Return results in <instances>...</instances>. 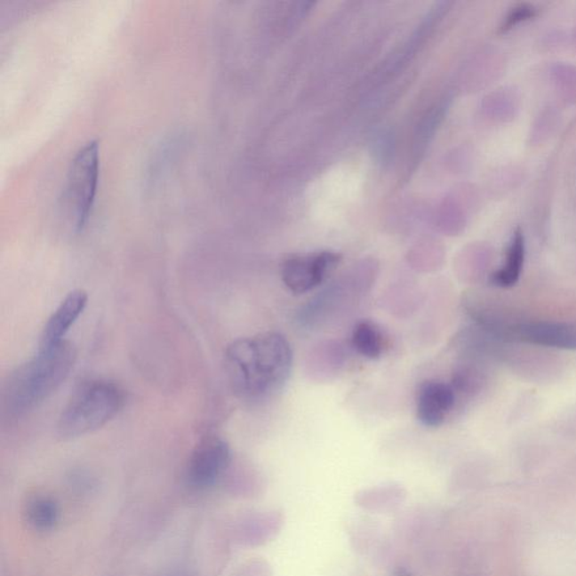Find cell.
<instances>
[{"label":"cell","mask_w":576,"mask_h":576,"mask_svg":"<svg viewBox=\"0 0 576 576\" xmlns=\"http://www.w3.org/2000/svg\"><path fill=\"white\" fill-rule=\"evenodd\" d=\"M75 347L68 341L40 348L39 354L7 377L2 392L4 414L22 417L48 399L74 368Z\"/></svg>","instance_id":"2"},{"label":"cell","mask_w":576,"mask_h":576,"mask_svg":"<svg viewBox=\"0 0 576 576\" xmlns=\"http://www.w3.org/2000/svg\"><path fill=\"white\" fill-rule=\"evenodd\" d=\"M226 366L233 391L244 399H261L286 384L293 367V351L281 333H258L228 347Z\"/></svg>","instance_id":"1"},{"label":"cell","mask_w":576,"mask_h":576,"mask_svg":"<svg viewBox=\"0 0 576 576\" xmlns=\"http://www.w3.org/2000/svg\"><path fill=\"white\" fill-rule=\"evenodd\" d=\"M485 332L497 339L545 348L576 350V322L549 320L491 322Z\"/></svg>","instance_id":"5"},{"label":"cell","mask_w":576,"mask_h":576,"mask_svg":"<svg viewBox=\"0 0 576 576\" xmlns=\"http://www.w3.org/2000/svg\"><path fill=\"white\" fill-rule=\"evenodd\" d=\"M87 302L86 292L83 290L70 292L46 322L41 336L40 348L56 346L65 341L63 338L78 317L82 316Z\"/></svg>","instance_id":"9"},{"label":"cell","mask_w":576,"mask_h":576,"mask_svg":"<svg viewBox=\"0 0 576 576\" xmlns=\"http://www.w3.org/2000/svg\"><path fill=\"white\" fill-rule=\"evenodd\" d=\"M353 346L359 355L368 359H377L383 355L385 340L382 332L371 321L358 322L353 332Z\"/></svg>","instance_id":"12"},{"label":"cell","mask_w":576,"mask_h":576,"mask_svg":"<svg viewBox=\"0 0 576 576\" xmlns=\"http://www.w3.org/2000/svg\"><path fill=\"white\" fill-rule=\"evenodd\" d=\"M231 461V449L226 440L210 436L195 447L186 468V481L194 489L214 485L227 471Z\"/></svg>","instance_id":"6"},{"label":"cell","mask_w":576,"mask_h":576,"mask_svg":"<svg viewBox=\"0 0 576 576\" xmlns=\"http://www.w3.org/2000/svg\"><path fill=\"white\" fill-rule=\"evenodd\" d=\"M100 155L97 140H89L76 152L63 188V209L76 231L86 226L100 183Z\"/></svg>","instance_id":"4"},{"label":"cell","mask_w":576,"mask_h":576,"mask_svg":"<svg viewBox=\"0 0 576 576\" xmlns=\"http://www.w3.org/2000/svg\"><path fill=\"white\" fill-rule=\"evenodd\" d=\"M526 258V241L520 228L512 233L501 266L491 275V283L500 288H510L519 282Z\"/></svg>","instance_id":"10"},{"label":"cell","mask_w":576,"mask_h":576,"mask_svg":"<svg viewBox=\"0 0 576 576\" xmlns=\"http://www.w3.org/2000/svg\"><path fill=\"white\" fill-rule=\"evenodd\" d=\"M340 260V255L329 252L288 258L281 267L282 281L293 294L308 293L321 285Z\"/></svg>","instance_id":"7"},{"label":"cell","mask_w":576,"mask_h":576,"mask_svg":"<svg viewBox=\"0 0 576 576\" xmlns=\"http://www.w3.org/2000/svg\"><path fill=\"white\" fill-rule=\"evenodd\" d=\"M456 389L452 385L428 380L419 388L417 417L423 426L437 428L446 420L454 409Z\"/></svg>","instance_id":"8"},{"label":"cell","mask_w":576,"mask_h":576,"mask_svg":"<svg viewBox=\"0 0 576 576\" xmlns=\"http://www.w3.org/2000/svg\"><path fill=\"white\" fill-rule=\"evenodd\" d=\"M538 8L532 5V4H518L511 8L508 14L504 16L501 25H500V32L507 33L511 31L512 28L518 27L521 23L527 22L536 17Z\"/></svg>","instance_id":"13"},{"label":"cell","mask_w":576,"mask_h":576,"mask_svg":"<svg viewBox=\"0 0 576 576\" xmlns=\"http://www.w3.org/2000/svg\"><path fill=\"white\" fill-rule=\"evenodd\" d=\"M396 576H411V575L408 574V573H404V572H401V573L399 575H396Z\"/></svg>","instance_id":"14"},{"label":"cell","mask_w":576,"mask_h":576,"mask_svg":"<svg viewBox=\"0 0 576 576\" xmlns=\"http://www.w3.org/2000/svg\"><path fill=\"white\" fill-rule=\"evenodd\" d=\"M25 516L29 526L36 531L49 532L57 526L60 510L56 500L46 495H36L28 500Z\"/></svg>","instance_id":"11"},{"label":"cell","mask_w":576,"mask_h":576,"mask_svg":"<svg viewBox=\"0 0 576 576\" xmlns=\"http://www.w3.org/2000/svg\"><path fill=\"white\" fill-rule=\"evenodd\" d=\"M125 404L120 385L109 380H91L72 396L58 421V434L75 439L100 429L116 418Z\"/></svg>","instance_id":"3"}]
</instances>
